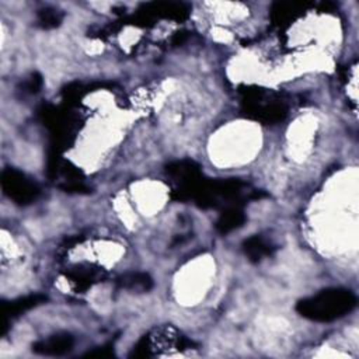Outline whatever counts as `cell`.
<instances>
[{
    "label": "cell",
    "instance_id": "2",
    "mask_svg": "<svg viewBox=\"0 0 359 359\" xmlns=\"http://www.w3.org/2000/svg\"><path fill=\"white\" fill-rule=\"evenodd\" d=\"M241 222H243V216L238 212H230L222 217V220L219 222V226L222 227L223 231H229L230 229L237 227Z\"/></svg>",
    "mask_w": 359,
    "mask_h": 359
},
{
    "label": "cell",
    "instance_id": "1",
    "mask_svg": "<svg viewBox=\"0 0 359 359\" xmlns=\"http://www.w3.org/2000/svg\"><path fill=\"white\" fill-rule=\"evenodd\" d=\"M355 304V297L346 290H328L300 303L299 309L304 316L316 320H332L344 316Z\"/></svg>",
    "mask_w": 359,
    "mask_h": 359
}]
</instances>
